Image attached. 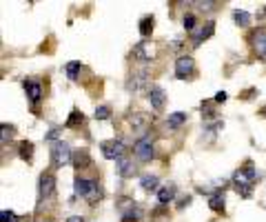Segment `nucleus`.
Segmentation results:
<instances>
[{
  "instance_id": "nucleus-1",
  "label": "nucleus",
  "mask_w": 266,
  "mask_h": 222,
  "mask_svg": "<svg viewBox=\"0 0 266 222\" xmlns=\"http://www.w3.org/2000/svg\"><path fill=\"white\" fill-rule=\"evenodd\" d=\"M255 180H257L255 167H253L250 162H246V167H242V169H237L233 174V187L242 198H249L250 189H253V185H255Z\"/></svg>"
},
{
  "instance_id": "nucleus-2",
  "label": "nucleus",
  "mask_w": 266,
  "mask_h": 222,
  "mask_svg": "<svg viewBox=\"0 0 266 222\" xmlns=\"http://www.w3.org/2000/svg\"><path fill=\"white\" fill-rule=\"evenodd\" d=\"M73 191H76V196L87 198L91 205H95L102 198V189H100L98 180H89V178H82V175H78L73 180Z\"/></svg>"
},
{
  "instance_id": "nucleus-3",
  "label": "nucleus",
  "mask_w": 266,
  "mask_h": 222,
  "mask_svg": "<svg viewBox=\"0 0 266 222\" xmlns=\"http://www.w3.org/2000/svg\"><path fill=\"white\" fill-rule=\"evenodd\" d=\"M71 160H73V154H71V149H69L67 143H63V140L53 143V147H51V164H53V169H63V167L71 164Z\"/></svg>"
},
{
  "instance_id": "nucleus-4",
  "label": "nucleus",
  "mask_w": 266,
  "mask_h": 222,
  "mask_svg": "<svg viewBox=\"0 0 266 222\" xmlns=\"http://www.w3.org/2000/svg\"><path fill=\"white\" fill-rule=\"evenodd\" d=\"M133 154H136V158L140 160V162H149V160H153V156H156V149H153L151 136L140 138V140L133 144Z\"/></svg>"
},
{
  "instance_id": "nucleus-5",
  "label": "nucleus",
  "mask_w": 266,
  "mask_h": 222,
  "mask_svg": "<svg viewBox=\"0 0 266 222\" xmlns=\"http://www.w3.org/2000/svg\"><path fill=\"white\" fill-rule=\"evenodd\" d=\"M100 151H102V156H105L107 160H118L122 158V154H125V143H122L120 138H113V140H105V143L100 144Z\"/></svg>"
},
{
  "instance_id": "nucleus-6",
  "label": "nucleus",
  "mask_w": 266,
  "mask_h": 222,
  "mask_svg": "<svg viewBox=\"0 0 266 222\" xmlns=\"http://www.w3.org/2000/svg\"><path fill=\"white\" fill-rule=\"evenodd\" d=\"M53 193H56V178L47 171L38 180V196H40V200H49V198H53Z\"/></svg>"
},
{
  "instance_id": "nucleus-7",
  "label": "nucleus",
  "mask_w": 266,
  "mask_h": 222,
  "mask_svg": "<svg viewBox=\"0 0 266 222\" xmlns=\"http://www.w3.org/2000/svg\"><path fill=\"white\" fill-rule=\"evenodd\" d=\"M213 33H215V20H206L204 25H200L198 29L191 33V43H193V47H200V45H202L204 40H209Z\"/></svg>"
},
{
  "instance_id": "nucleus-8",
  "label": "nucleus",
  "mask_w": 266,
  "mask_h": 222,
  "mask_svg": "<svg viewBox=\"0 0 266 222\" xmlns=\"http://www.w3.org/2000/svg\"><path fill=\"white\" fill-rule=\"evenodd\" d=\"M193 71H195V60L191 56H180L175 60V78L184 80L188 76H193Z\"/></svg>"
},
{
  "instance_id": "nucleus-9",
  "label": "nucleus",
  "mask_w": 266,
  "mask_h": 222,
  "mask_svg": "<svg viewBox=\"0 0 266 222\" xmlns=\"http://www.w3.org/2000/svg\"><path fill=\"white\" fill-rule=\"evenodd\" d=\"M250 45H253V51L262 60H266V29L264 27H257L255 32L250 33Z\"/></svg>"
},
{
  "instance_id": "nucleus-10",
  "label": "nucleus",
  "mask_w": 266,
  "mask_h": 222,
  "mask_svg": "<svg viewBox=\"0 0 266 222\" xmlns=\"http://www.w3.org/2000/svg\"><path fill=\"white\" fill-rule=\"evenodd\" d=\"M146 89V71H136V74H131V78L126 80V91L131 94H140V91Z\"/></svg>"
},
{
  "instance_id": "nucleus-11",
  "label": "nucleus",
  "mask_w": 266,
  "mask_h": 222,
  "mask_svg": "<svg viewBox=\"0 0 266 222\" xmlns=\"http://www.w3.org/2000/svg\"><path fill=\"white\" fill-rule=\"evenodd\" d=\"M146 95H149V102H151V107L156 111L164 109V105H167V94H164L162 87H151V89L146 91Z\"/></svg>"
},
{
  "instance_id": "nucleus-12",
  "label": "nucleus",
  "mask_w": 266,
  "mask_h": 222,
  "mask_svg": "<svg viewBox=\"0 0 266 222\" xmlns=\"http://www.w3.org/2000/svg\"><path fill=\"white\" fill-rule=\"evenodd\" d=\"M22 85H25L27 98L31 100V105H38V102H40V98H42V85L38 82V80H25Z\"/></svg>"
},
{
  "instance_id": "nucleus-13",
  "label": "nucleus",
  "mask_w": 266,
  "mask_h": 222,
  "mask_svg": "<svg viewBox=\"0 0 266 222\" xmlns=\"http://www.w3.org/2000/svg\"><path fill=\"white\" fill-rule=\"evenodd\" d=\"M115 167H118V174L122 175V178H133L136 175V164H133V160L129 158H120L118 162H115Z\"/></svg>"
},
{
  "instance_id": "nucleus-14",
  "label": "nucleus",
  "mask_w": 266,
  "mask_h": 222,
  "mask_svg": "<svg viewBox=\"0 0 266 222\" xmlns=\"http://www.w3.org/2000/svg\"><path fill=\"white\" fill-rule=\"evenodd\" d=\"M209 206L211 211L215 213H224V191H215L213 196L209 198Z\"/></svg>"
},
{
  "instance_id": "nucleus-15",
  "label": "nucleus",
  "mask_w": 266,
  "mask_h": 222,
  "mask_svg": "<svg viewBox=\"0 0 266 222\" xmlns=\"http://www.w3.org/2000/svg\"><path fill=\"white\" fill-rule=\"evenodd\" d=\"M187 122V113L184 111H175V113H169V118H167V125H169V129H180Z\"/></svg>"
},
{
  "instance_id": "nucleus-16",
  "label": "nucleus",
  "mask_w": 266,
  "mask_h": 222,
  "mask_svg": "<svg viewBox=\"0 0 266 222\" xmlns=\"http://www.w3.org/2000/svg\"><path fill=\"white\" fill-rule=\"evenodd\" d=\"M173 196H175V187H162V189L157 191V200H160V205H169V202L173 200Z\"/></svg>"
},
{
  "instance_id": "nucleus-17",
  "label": "nucleus",
  "mask_w": 266,
  "mask_h": 222,
  "mask_svg": "<svg viewBox=\"0 0 266 222\" xmlns=\"http://www.w3.org/2000/svg\"><path fill=\"white\" fill-rule=\"evenodd\" d=\"M157 175H142V180H140V185H142V189L144 191H157Z\"/></svg>"
},
{
  "instance_id": "nucleus-18",
  "label": "nucleus",
  "mask_w": 266,
  "mask_h": 222,
  "mask_svg": "<svg viewBox=\"0 0 266 222\" xmlns=\"http://www.w3.org/2000/svg\"><path fill=\"white\" fill-rule=\"evenodd\" d=\"M82 122H84L82 111L73 109V111H71V116H69V120L64 122V127H67V129H71V127H78V125H82Z\"/></svg>"
},
{
  "instance_id": "nucleus-19",
  "label": "nucleus",
  "mask_w": 266,
  "mask_h": 222,
  "mask_svg": "<svg viewBox=\"0 0 266 222\" xmlns=\"http://www.w3.org/2000/svg\"><path fill=\"white\" fill-rule=\"evenodd\" d=\"M18 156H20L22 160H27V162H29V160L33 158V144L31 143H20V147H18Z\"/></svg>"
},
{
  "instance_id": "nucleus-20",
  "label": "nucleus",
  "mask_w": 266,
  "mask_h": 222,
  "mask_svg": "<svg viewBox=\"0 0 266 222\" xmlns=\"http://www.w3.org/2000/svg\"><path fill=\"white\" fill-rule=\"evenodd\" d=\"M151 32H153V16H144L140 20V33H142V38H149V36H151Z\"/></svg>"
},
{
  "instance_id": "nucleus-21",
  "label": "nucleus",
  "mask_w": 266,
  "mask_h": 222,
  "mask_svg": "<svg viewBox=\"0 0 266 222\" xmlns=\"http://www.w3.org/2000/svg\"><path fill=\"white\" fill-rule=\"evenodd\" d=\"M233 20L237 22L240 27H246L250 22V14H249V11H242V9H235L233 11Z\"/></svg>"
},
{
  "instance_id": "nucleus-22",
  "label": "nucleus",
  "mask_w": 266,
  "mask_h": 222,
  "mask_svg": "<svg viewBox=\"0 0 266 222\" xmlns=\"http://www.w3.org/2000/svg\"><path fill=\"white\" fill-rule=\"evenodd\" d=\"M91 164V158H89V154L87 151H80V154H76L73 156V167H89Z\"/></svg>"
},
{
  "instance_id": "nucleus-23",
  "label": "nucleus",
  "mask_w": 266,
  "mask_h": 222,
  "mask_svg": "<svg viewBox=\"0 0 266 222\" xmlns=\"http://www.w3.org/2000/svg\"><path fill=\"white\" fill-rule=\"evenodd\" d=\"M80 71H82V64H80L78 60H73V63L67 64V76H69V80H76Z\"/></svg>"
},
{
  "instance_id": "nucleus-24",
  "label": "nucleus",
  "mask_w": 266,
  "mask_h": 222,
  "mask_svg": "<svg viewBox=\"0 0 266 222\" xmlns=\"http://www.w3.org/2000/svg\"><path fill=\"white\" fill-rule=\"evenodd\" d=\"M182 25H184V29H187V32L193 33L195 29H198V18H195L193 14H187V16H184V20H182Z\"/></svg>"
},
{
  "instance_id": "nucleus-25",
  "label": "nucleus",
  "mask_w": 266,
  "mask_h": 222,
  "mask_svg": "<svg viewBox=\"0 0 266 222\" xmlns=\"http://www.w3.org/2000/svg\"><path fill=\"white\" fill-rule=\"evenodd\" d=\"M94 116H95V120H109V118H111V109L102 105V107H98V109H95Z\"/></svg>"
},
{
  "instance_id": "nucleus-26",
  "label": "nucleus",
  "mask_w": 266,
  "mask_h": 222,
  "mask_svg": "<svg viewBox=\"0 0 266 222\" xmlns=\"http://www.w3.org/2000/svg\"><path fill=\"white\" fill-rule=\"evenodd\" d=\"M129 122L133 125V129H142V127H144V118H142L140 113H133V116H129Z\"/></svg>"
},
{
  "instance_id": "nucleus-27",
  "label": "nucleus",
  "mask_w": 266,
  "mask_h": 222,
  "mask_svg": "<svg viewBox=\"0 0 266 222\" xmlns=\"http://www.w3.org/2000/svg\"><path fill=\"white\" fill-rule=\"evenodd\" d=\"M14 138V127L11 125H2V144H7Z\"/></svg>"
},
{
  "instance_id": "nucleus-28",
  "label": "nucleus",
  "mask_w": 266,
  "mask_h": 222,
  "mask_svg": "<svg viewBox=\"0 0 266 222\" xmlns=\"http://www.w3.org/2000/svg\"><path fill=\"white\" fill-rule=\"evenodd\" d=\"M0 216H2V222H18L16 213H14V211H7V209H5L2 213H0Z\"/></svg>"
},
{
  "instance_id": "nucleus-29",
  "label": "nucleus",
  "mask_w": 266,
  "mask_h": 222,
  "mask_svg": "<svg viewBox=\"0 0 266 222\" xmlns=\"http://www.w3.org/2000/svg\"><path fill=\"white\" fill-rule=\"evenodd\" d=\"M60 133H63V129H58V127H56V129H51V131H49L47 136H45V140H47V143H51V140H56V138L60 136Z\"/></svg>"
},
{
  "instance_id": "nucleus-30",
  "label": "nucleus",
  "mask_w": 266,
  "mask_h": 222,
  "mask_svg": "<svg viewBox=\"0 0 266 222\" xmlns=\"http://www.w3.org/2000/svg\"><path fill=\"white\" fill-rule=\"evenodd\" d=\"M195 5H198L200 9H204V11H211L215 7V2H213V0H206V2H195Z\"/></svg>"
},
{
  "instance_id": "nucleus-31",
  "label": "nucleus",
  "mask_w": 266,
  "mask_h": 222,
  "mask_svg": "<svg viewBox=\"0 0 266 222\" xmlns=\"http://www.w3.org/2000/svg\"><path fill=\"white\" fill-rule=\"evenodd\" d=\"M202 116H206V118L213 116V111H211V102H204V105H202Z\"/></svg>"
},
{
  "instance_id": "nucleus-32",
  "label": "nucleus",
  "mask_w": 266,
  "mask_h": 222,
  "mask_svg": "<svg viewBox=\"0 0 266 222\" xmlns=\"http://www.w3.org/2000/svg\"><path fill=\"white\" fill-rule=\"evenodd\" d=\"M213 102H226V94H224V91H219V94L213 98Z\"/></svg>"
},
{
  "instance_id": "nucleus-33",
  "label": "nucleus",
  "mask_w": 266,
  "mask_h": 222,
  "mask_svg": "<svg viewBox=\"0 0 266 222\" xmlns=\"http://www.w3.org/2000/svg\"><path fill=\"white\" fill-rule=\"evenodd\" d=\"M188 202H191V196H187V198H182V200L177 202V209H182L184 205H188Z\"/></svg>"
},
{
  "instance_id": "nucleus-34",
  "label": "nucleus",
  "mask_w": 266,
  "mask_h": 222,
  "mask_svg": "<svg viewBox=\"0 0 266 222\" xmlns=\"http://www.w3.org/2000/svg\"><path fill=\"white\" fill-rule=\"evenodd\" d=\"M67 222H84V218H80V216H71Z\"/></svg>"
}]
</instances>
